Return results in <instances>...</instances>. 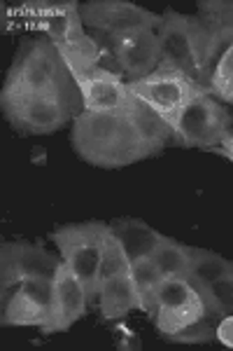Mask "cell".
<instances>
[{
    "label": "cell",
    "instance_id": "13",
    "mask_svg": "<svg viewBox=\"0 0 233 351\" xmlns=\"http://www.w3.org/2000/svg\"><path fill=\"white\" fill-rule=\"evenodd\" d=\"M91 300L79 284V279L64 263L54 276V304L49 311L47 326L42 328V335H54V332H66L87 316Z\"/></svg>",
    "mask_w": 233,
    "mask_h": 351
},
{
    "label": "cell",
    "instance_id": "17",
    "mask_svg": "<svg viewBox=\"0 0 233 351\" xmlns=\"http://www.w3.org/2000/svg\"><path fill=\"white\" fill-rule=\"evenodd\" d=\"M98 309L103 321H117L140 309V295L133 286L131 274H119L98 286Z\"/></svg>",
    "mask_w": 233,
    "mask_h": 351
},
{
    "label": "cell",
    "instance_id": "12",
    "mask_svg": "<svg viewBox=\"0 0 233 351\" xmlns=\"http://www.w3.org/2000/svg\"><path fill=\"white\" fill-rule=\"evenodd\" d=\"M75 80L82 106L89 112H110V115H126L133 94L128 92V84L124 77L112 75L103 68H94L87 73H70Z\"/></svg>",
    "mask_w": 233,
    "mask_h": 351
},
{
    "label": "cell",
    "instance_id": "15",
    "mask_svg": "<svg viewBox=\"0 0 233 351\" xmlns=\"http://www.w3.org/2000/svg\"><path fill=\"white\" fill-rule=\"evenodd\" d=\"M124 117L133 124L135 134L140 136V141H143L147 152H150V160L161 155L168 145H178V136H175L173 127H170L163 117H159L147 104L135 99V96H133V104H131L128 112Z\"/></svg>",
    "mask_w": 233,
    "mask_h": 351
},
{
    "label": "cell",
    "instance_id": "19",
    "mask_svg": "<svg viewBox=\"0 0 233 351\" xmlns=\"http://www.w3.org/2000/svg\"><path fill=\"white\" fill-rule=\"evenodd\" d=\"M128 274L133 279V286L140 295V309L145 311L150 319H154L156 314V298H159V286L163 281V274L154 263V258H138L131 260Z\"/></svg>",
    "mask_w": 233,
    "mask_h": 351
},
{
    "label": "cell",
    "instance_id": "4",
    "mask_svg": "<svg viewBox=\"0 0 233 351\" xmlns=\"http://www.w3.org/2000/svg\"><path fill=\"white\" fill-rule=\"evenodd\" d=\"M0 108H3L5 120L12 124L16 132L28 136H49L75 120L84 110V106L75 80H70L56 89H49V92L3 101Z\"/></svg>",
    "mask_w": 233,
    "mask_h": 351
},
{
    "label": "cell",
    "instance_id": "30",
    "mask_svg": "<svg viewBox=\"0 0 233 351\" xmlns=\"http://www.w3.org/2000/svg\"><path fill=\"white\" fill-rule=\"evenodd\" d=\"M210 152H215V155H219V157H224L226 162H231L233 164V132L226 136L224 141L217 145L215 150H210Z\"/></svg>",
    "mask_w": 233,
    "mask_h": 351
},
{
    "label": "cell",
    "instance_id": "20",
    "mask_svg": "<svg viewBox=\"0 0 233 351\" xmlns=\"http://www.w3.org/2000/svg\"><path fill=\"white\" fill-rule=\"evenodd\" d=\"M196 16L221 47L233 43V0H198Z\"/></svg>",
    "mask_w": 233,
    "mask_h": 351
},
{
    "label": "cell",
    "instance_id": "5",
    "mask_svg": "<svg viewBox=\"0 0 233 351\" xmlns=\"http://www.w3.org/2000/svg\"><path fill=\"white\" fill-rule=\"evenodd\" d=\"M107 232H110V223L87 220V223L61 225L49 234V241L54 243L61 260L84 286L91 302L98 300L100 256H103Z\"/></svg>",
    "mask_w": 233,
    "mask_h": 351
},
{
    "label": "cell",
    "instance_id": "8",
    "mask_svg": "<svg viewBox=\"0 0 233 351\" xmlns=\"http://www.w3.org/2000/svg\"><path fill=\"white\" fill-rule=\"evenodd\" d=\"M64 265L59 253H49L36 241H3L0 243V304L19 288L28 276H49L54 279Z\"/></svg>",
    "mask_w": 233,
    "mask_h": 351
},
{
    "label": "cell",
    "instance_id": "9",
    "mask_svg": "<svg viewBox=\"0 0 233 351\" xmlns=\"http://www.w3.org/2000/svg\"><path fill=\"white\" fill-rule=\"evenodd\" d=\"M82 21L89 33H105L122 40L147 28H159L161 14L131 0H89L82 5Z\"/></svg>",
    "mask_w": 233,
    "mask_h": 351
},
{
    "label": "cell",
    "instance_id": "28",
    "mask_svg": "<svg viewBox=\"0 0 233 351\" xmlns=\"http://www.w3.org/2000/svg\"><path fill=\"white\" fill-rule=\"evenodd\" d=\"M21 291L26 295H31L36 302H40L42 307H47L52 311V304H54V279L49 276H28L19 284Z\"/></svg>",
    "mask_w": 233,
    "mask_h": 351
},
{
    "label": "cell",
    "instance_id": "26",
    "mask_svg": "<svg viewBox=\"0 0 233 351\" xmlns=\"http://www.w3.org/2000/svg\"><path fill=\"white\" fill-rule=\"evenodd\" d=\"M128 267H131V260L124 251L122 241L115 237V232H107V239H105V246H103V256H100V271H98V286L103 281L112 279V276H119V274H128Z\"/></svg>",
    "mask_w": 233,
    "mask_h": 351
},
{
    "label": "cell",
    "instance_id": "7",
    "mask_svg": "<svg viewBox=\"0 0 233 351\" xmlns=\"http://www.w3.org/2000/svg\"><path fill=\"white\" fill-rule=\"evenodd\" d=\"M231 132L233 115L210 92L196 96L175 124L178 145L189 150H215Z\"/></svg>",
    "mask_w": 233,
    "mask_h": 351
},
{
    "label": "cell",
    "instance_id": "6",
    "mask_svg": "<svg viewBox=\"0 0 233 351\" xmlns=\"http://www.w3.org/2000/svg\"><path fill=\"white\" fill-rule=\"evenodd\" d=\"M128 92L140 99L143 104L150 106L159 117H163L175 132V124H178L182 110L201 96L203 89L194 77H189L187 73L178 71V68L159 66L152 75L143 77V80L126 82Z\"/></svg>",
    "mask_w": 233,
    "mask_h": 351
},
{
    "label": "cell",
    "instance_id": "16",
    "mask_svg": "<svg viewBox=\"0 0 233 351\" xmlns=\"http://www.w3.org/2000/svg\"><path fill=\"white\" fill-rule=\"evenodd\" d=\"M110 230L115 232V237L122 241L128 260L152 258L156 253V248L166 241V234H161V232L154 230L152 225H147L145 220H140V218L112 220Z\"/></svg>",
    "mask_w": 233,
    "mask_h": 351
},
{
    "label": "cell",
    "instance_id": "21",
    "mask_svg": "<svg viewBox=\"0 0 233 351\" xmlns=\"http://www.w3.org/2000/svg\"><path fill=\"white\" fill-rule=\"evenodd\" d=\"M189 284L201 293L203 304H206V319L217 324L221 316L233 314V269L210 286L196 279H189Z\"/></svg>",
    "mask_w": 233,
    "mask_h": 351
},
{
    "label": "cell",
    "instance_id": "2",
    "mask_svg": "<svg viewBox=\"0 0 233 351\" xmlns=\"http://www.w3.org/2000/svg\"><path fill=\"white\" fill-rule=\"evenodd\" d=\"M161 40V66L178 68L208 89L213 71L226 47L215 40L196 14H182L173 8L161 12L159 24Z\"/></svg>",
    "mask_w": 233,
    "mask_h": 351
},
{
    "label": "cell",
    "instance_id": "14",
    "mask_svg": "<svg viewBox=\"0 0 233 351\" xmlns=\"http://www.w3.org/2000/svg\"><path fill=\"white\" fill-rule=\"evenodd\" d=\"M119 61H122L124 80L126 82H135L152 75L161 66L159 28H147V31L122 38V43H119Z\"/></svg>",
    "mask_w": 233,
    "mask_h": 351
},
{
    "label": "cell",
    "instance_id": "25",
    "mask_svg": "<svg viewBox=\"0 0 233 351\" xmlns=\"http://www.w3.org/2000/svg\"><path fill=\"white\" fill-rule=\"evenodd\" d=\"M208 92L224 106H233V43L221 52L210 77Z\"/></svg>",
    "mask_w": 233,
    "mask_h": 351
},
{
    "label": "cell",
    "instance_id": "10",
    "mask_svg": "<svg viewBox=\"0 0 233 351\" xmlns=\"http://www.w3.org/2000/svg\"><path fill=\"white\" fill-rule=\"evenodd\" d=\"M16 12L28 28L38 31V36L49 38L54 45H66L87 33L82 3L77 0H31L16 8Z\"/></svg>",
    "mask_w": 233,
    "mask_h": 351
},
{
    "label": "cell",
    "instance_id": "18",
    "mask_svg": "<svg viewBox=\"0 0 233 351\" xmlns=\"http://www.w3.org/2000/svg\"><path fill=\"white\" fill-rule=\"evenodd\" d=\"M49 309L36 302L31 295H26L21 288L10 295L5 304H0V324L12 328H38L42 330L47 326Z\"/></svg>",
    "mask_w": 233,
    "mask_h": 351
},
{
    "label": "cell",
    "instance_id": "27",
    "mask_svg": "<svg viewBox=\"0 0 233 351\" xmlns=\"http://www.w3.org/2000/svg\"><path fill=\"white\" fill-rule=\"evenodd\" d=\"M166 339L175 344H208L215 339V321L201 319L196 324L184 326L182 330H178L175 335H170Z\"/></svg>",
    "mask_w": 233,
    "mask_h": 351
},
{
    "label": "cell",
    "instance_id": "22",
    "mask_svg": "<svg viewBox=\"0 0 233 351\" xmlns=\"http://www.w3.org/2000/svg\"><path fill=\"white\" fill-rule=\"evenodd\" d=\"M152 258L161 269L163 279H187L191 274V246L173 237H166Z\"/></svg>",
    "mask_w": 233,
    "mask_h": 351
},
{
    "label": "cell",
    "instance_id": "11",
    "mask_svg": "<svg viewBox=\"0 0 233 351\" xmlns=\"http://www.w3.org/2000/svg\"><path fill=\"white\" fill-rule=\"evenodd\" d=\"M201 319H206V304L201 293L189 284V279H163L159 286L154 314L159 335L166 339Z\"/></svg>",
    "mask_w": 233,
    "mask_h": 351
},
{
    "label": "cell",
    "instance_id": "23",
    "mask_svg": "<svg viewBox=\"0 0 233 351\" xmlns=\"http://www.w3.org/2000/svg\"><path fill=\"white\" fill-rule=\"evenodd\" d=\"M61 56H64L66 66L70 73H87L98 68L100 59V47L96 43L94 33H84V36L75 38V40L66 43V45H56Z\"/></svg>",
    "mask_w": 233,
    "mask_h": 351
},
{
    "label": "cell",
    "instance_id": "29",
    "mask_svg": "<svg viewBox=\"0 0 233 351\" xmlns=\"http://www.w3.org/2000/svg\"><path fill=\"white\" fill-rule=\"evenodd\" d=\"M215 339L224 349H233V314H226L215 324Z\"/></svg>",
    "mask_w": 233,
    "mask_h": 351
},
{
    "label": "cell",
    "instance_id": "3",
    "mask_svg": "<svg viewBox=\"0 0 233 351\" xmlns=\"http://www.w3.org/2000/svg\"><path fill=\"white\" fill-rule=\"evenodd\" d=\"M70 80L72 75L59 47L44 36H31L19 45L12 64L5 73V82L0 87V104L49 92Z\"/></svg>",
    "mask_w": 233,
    "mask_h": 351
},
{
    "label": "cell",
    "instance_id": "24",
    "mask_svg": "<svg viewBox=\"0 0 233 351\" xmlns=\"http://www.w3.org/2000/svg\"><path fill=\"white\" fill-rule=\"evenodd\" d=\"M233 269V260L219 256L208 248L191 246V274L187 279H196L201 284H215L221 276H226Z\"/></svg>",
    "mask_w": 233,
    "mask_h": 351
},
{
    "label": "cell",
    "instance_id": "1",
    "mask_svg": "<svg viewBox=\"0 0 233 351\" xmlns=\"http://www.w3.org/2000/svg\"><path fill=\"white\" fill-rule=\"evenodd\" d=\"M70 143L79 160L98 169H124L150 160L145 143L124 115L82 110L72 120Z\"/></svg>",
    "mask_w": 233,
    "mask_h": 351
}]
</instances>
